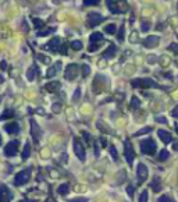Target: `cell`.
<instances>
[{
	"instance_id": "f907efd6",
	"label": "cell",
	"mask_w": 178,
	"mask_h": 202,
	"mask_svg": "<svg viewBox=\"0 0 178 202\" xmlns=\"http://www.w3.org/2000/svg\"><path fill=\"white\" fill-rule=\"evenodd\" d=\"M0 67H2L3 71H6V70H7V63H6V61H2V63H0Z\"/></svg>"
},
{
	"instance_id": "4316f807",
	"label": "cell",
	"mask_w": 178,
	"mask_h": 202,
	"mask_svg": "<svg viewBox=\"0 0 178 202\" xmlns=\"http://www.w3.org/2000/svg\"><path fill=\"white\" fill-rule=\"evenodd\" d=\"M68 190H70L68 184H61V186L57 188V192H59L60 195H66V194H68Z\"/></svg>"
},
{
	"instance_id": "836d02e7",
	"label": "cell",
	"mask_w": 178,
	"mask_h": 202,
	"mask_svg": "<svg viewBox=\"0 0 178 202\" xmlns=\"http://www.w3.org/2000/svg\"><path fill=\"white\" fill-rule=\"evenodd\" d=\"M81 68H82V75L86 78V77L91 74V67H89V64H84Z\"/></svg>"
},
{
	"instance_id": "ab89813d",
	"label": "cell",
	"mask_w": 178,
	"mask_h": 202,
	"mask_svg": "<svg viewBox=\"0 0 178 202\" xmlns=\"http://www.w3.org/2000/svg\"><path fill=\"white\" fill-rule=\"evenodd\" d=\"M124 32H125V30H124V25H121V28H120V31H118V35H117V39H118L120 42L124 39Z\"/></svg>"
},
{
	"instance_id": "74e56055",
	"label": "cell",
	"mask_w": 178,
	"mask_h": 202,
	"mask_svg": "<svg viewBox=\"0 0 178 202\" xmlns=\"http://www.w3.org/2000/svg\"><path fill=\"white\" fill-rule=\"evenodd\" d=\"M148 198H149V194L145 190V191H142L141 197H139V202H148Z\"/></svg>"
},
{
	"instance_id": "83f0119b",
	"label": "cell",
	"mask_w": 178,
	"mask_h": 202,
	"mask_svg": "<svg viewBox=\"0 0 178 202\" xmlns=\"http://www.w3.org/2000/svg\"><path fill=\"white\" fill-rule=\"evenodd\" d=\"M152 131V127H145V128H141L139 131H136L135 134H134V137H141L143 135V134H149Z\"/></svg>"
},
{
	"instance_id": "d4e9b609",
	"label": "cell",
	"mask_w": 178,
	"mask_h": 202,
	"mask_svg": "<svg viewBox=\"0 0 178 202\" xmlns=\"http://www.w3.org/2000/svg\"><path fill=\"white\" fill-rule=\"evenodd\" d=\"M150 186H152V188L155 190L156 192H159V191H160V190H162V184H160V179H157V177H155Z\"/></svg>"
},
{
	"instance_id": "5b68a950",
	"label": "cell",
	"mask_w": 178,
	"mask_h": 202,
	"mask_svg": "<svg viewBox=\"0 0 178 202\" xmlns=\"http://www.w3.org/2000/svg\"><path fill=\"white\" fill-rule=\"evenodd\" d=\"M103 20H104V17L100 13L92 11V13H89L88 17H86V25H88L89 28H93V27H96V25H99Z\"/></svg>"
},
{
	"instance_id": "ac0fdd59",
	"label": "cell",
	"mask_w": 178,
	"mask_h": 202,
	"mask_svg": "<svg viewBox=\"0 0 178 202\" xmlns=\"http://www.w3.org/2000/svg\"><path fill=\"white\" fill-rule=\"evenodd\" d=\"M159 137H160V139H162L164 144H170L173 141V135L168 131H166V130H159L157 131Z\"/></svg>"
},
{
	"instance_id": "f5cc1de1",
	"label": "cell",
	"mask_w": 178,
	"mask_h": 202,
	"mask_svg": "<svg viewBox=\"0 0 178 202\" xmlns=\"http://www.w3.org/2000/svg\"><path fill=\"white\" fill-rule=\"evenodd\" d=\"M173 116H174V117H178V107H175V109L173 110Z\"/></svg>"
},
{
	"instance_id": "681fc988",
	"label": "cell",
	"mask_w": 178,
	"mask_h": 202,
	"mask_svg": "<svg viewBox=\"0 0 178 202\" xmlns=\"http://www.w3.org/2000/svg\"><path fill=\"white\" fill-rule=\"evenodd\" d=\"M59 52H61V53L66 54V53H67V47H66V45H61V46H60V49H59Z\"/></svg>"
},
{
	"instance_id": "f35d334b",
	"label": "cell",
	"mask_w": 178,
	"mask_h": 202,
	"mask_svg": "<svg viewBox=\"0 0 178 202\" xmlns=\"http://www.w3.org/2000/svg\"><path fill=\"white\" fill-rule=\"evenodd\" d=\"M79 98H81V89H79V88H77L75 92H74V96H73V102H78Z\"/></svg>"
},
{
	"instance_id": "6f0895ef",
	"label": "cell",
	"mask_w": 178,
	"mask_h": 202,
	"mask_svg": "<svg viewBox=\"0 0 178 202\" xmlns=\"http://www.w3.org/2000/svg\"><path fill=\"white\" fill-rule=\"evenodd\" d=\"M100 141H102L103 145H106V139H104V138H100Z\"/></svg>"
},
{
	"instance_id": "94428289",
	"label": "cell",
	"mask_w": 178,
	"mask_h": 202,
	"mask_svg": "<svg viewBox=\"0 0 178 202\" xmlns=\"http://www.w3.org/2000/svg\"><path fill=\"white\" fill-rule=\"evenodd\" d=\"M177 133H178V126H177Z\"/></svg>"
},
{
	"instance_id": "8fae6325",
	"label": "cell",
	"mask_w": 178,
	"mask_h": 202,
	"mask_svg": "<svg viewBox=\"0 0 178 202\" xmlns=\"http://www.w3.org/2000/svg\"><path fill=\"white\" fill-rule=\"evenodd\" d=\"M104 82H106L104 75H100V74H98V75L95 77V80H93V85H92L93 92L99 93L100 91H103V88H104Z\"/></svg>"
},
{
	"instance_id": "ffe728a7",
	"label": "cell",
	"mask_w": 178,
	"mask_h": 202,
	"mask_svg": "<svg viewBox=\"0 0 178 202\" xmlns=\"http://www.w3.org/2000/svg\"><path fill=\"white\" fill-rule=\"evenodd\" d=\"M60 85H61V84H60L59 81H52V82L45 85V89H46L47 92H56V91H59Z\"/></svg>"
},
{
	"instance_id": "bcb514c9",
	"label": "cell",
	"mask_w": 178,
	"mask_h": 202,
	"mask_svg": "<svg viewBox=\"0 0 178 202\" xmlns=\"http://www.w3.org/2000/svg\"><path fill=\"white\" fill-rule=\"evenodd\" d=\"M156 121L157 123H167V119H166V117H162V116H157L156 117Z\"/></svg>"
},
{
	"instance_id": "d6a6232c",
	"label": "cell",
	"mask_w": 178,
	"mask_h": 202,
	"mask_svg": "<svg viewBox=\"0 0 178 202\" xmlns=\"http://www.w3.org/2000/svg\"><path fill=\"white\" fill-rule=\"evenodd\" d=\"M71 47L74 50H81L82 49V42L81 40H74V42H71Z\"/></svg>"
},
{
	"instance_id": "2e32d148",
	"label": "cell",
	"mask_w": 178,
	"mask_h": 202,
	"mask_svg": "<svg viewBox=\"0 0 178 202\" xmlns=\"http://www.w3.org/2000/svg\"><path fill=\"white\" fill-rule=\"evenodd\" d=\"M4 130H6V133L14 135V134L20 133V124H18V123H9V124L4 126Z\"/></svg>"
},
{
	"instance_id": "60d3db41",
	"label": "cell",
	"mask_w": 178,
	"mask_h": 202,
	"mask_svg": "<svg viewBox=\"0 0 178 202\" xmlns=\"http://www.w3.org/2000/svg\"><path fill=\"white\" fill-rule=\"evenodd\" d=\"M38 59H39L42 63H45V64H49V61H50V59L47 56H45V54H38Z\"/></svg>"
},
{
	"instance_id": "8992f818",
	"label": "cell",
	"mask_w": 178,
	"mask_h": 202,
	"mask_svg": "<svg viewBox=\"0 0 178 202\" xmlns=\"http://www.w3.org/2000/svg\"><path fill=\"white\" fill-rule=\"evenodd\" d=\"M124 155H125V159L128 162V165H132L134 159H135V151H134V146L131 145L128 139L124 141Z\"/></svg>"
},
{
	"instance_id": "44dd1931",
	"label": "cell",
	"mask_w": 178,
	"mask_h": 202,
	"mask_svg": "<svg viewBox=\"0 0 178 202\" xmlns=\"http://www.w3.org/2000/svg\"><path fill=\"white\" fill-rule=\"evenodd\" d=\"M36 66L33 64V66H31L29 68H28V71H26V78H28V81H33L35 80V75H36Z\"/></svg>"
},
{
	"instance_id": "ba28073f",
	"label": "cell",
	"mask_w": 178,
	"mask_h": 202,
	"mask_svg": "<svg viewBox=\"0 0 178 202\" xmlns=\"http://www.w3.org/2000/svg\"><path fill=\"white\" fill-rule=\"evenodd\" d=\"M74 152H75V155L78 156V159L81 160V162H85V159H86L85 149H84L82 144L79 142L78 138H74Z\"/></svg>"
},
{
	"instance_id": "484cf974",
	"label": "cell",
	"mask_w": 178,
	"mask_h": 202,
	"mask_svg": "<svg viewBox=\"0 0 178 202\" xmlns=\"http://www.w3.org/2000/svg\"><path fill=\"white\" fill-rule=\"evenodd\" d=\"M115 31H117L115 24H109V25H106V27H104V32L109 33V35H114Z\"/></svg>"
},
{
	"instance_id": "9a60e30c",
	"label": "cell",
	"mask_w": 178,
	"mask_h": 202,
	"mask_svg": "<svg viewBox=\"0 0 178 202\" xmlns=\"http://www.w3.org/2000/svg\"><path fill=\"white\" fill-rule=\"evenodd\" d=\"M60 46H61V42H60L59 38H53L52 40H49V42L45 45V47L49 50H53V52H56V50L60 49Z\"/></svg>"
},
{
	"instance_id": "7c38bea8",
	"label": "cell",
	"mask_w": 178,
	"mask_h": 202,
	"mask_svg": "<svg viewBox=\"0 0 178 202\" xmlns=\"http://www.w3.org/2000/svg\"><path fill=\"white\" fill-rule=\"evenodd\" d=\"M11 199H13V194L10 188L4 184H0V202H10Z\"/></svg>"
},
{
	"instance_id": "4fadbf2b",
	"label": "cell",
	"mask_w": 178,
	"mask_h": 202,
	"mask_svg": "<svg viewBox=\"0 0 178 202\" xmlns=\"http://www.w3.org/2000/svg\"><path fill=\"white\" fill-rule=\"evenodd\" d=\"M148 174H149L148 167H146L143 163H139L138 167H136V176H138L139 184H142V183H143L146 179H148Z\"/></svg>"
},
{
	"instance_id": "7dc6e473",
	"label": "cell",
	"mask_w": 178,
	"mask_h": 202,
	"mask_svg": "<svg viewBox=\"0 0 178 202\" xmlns=\"http://www.w3.org/2000/svg\"><path fill=\"white\" fill-rule=\"evenodd\" d=\"M84 138H85V141L89 144V141H91V134L86 133V131H84Z\"/></svg>"
},
{
	"instance_id": "6da1fadb",
	"label": "cell",
	"mask_w": 178,
	"mask_h": 202,
	"mask_svg": "<svg viewBox=\"0 0 178 202\" xmlns=\"http://www.w3.org/2000/svg\"><path fill=\"white\" fill-rule=\"evenodd\" d=\"M107 7L113 14H121L128 10V4L124 0H107Z\"/></svg>"
},
{
	"instance_id": "db71d44e",
	"label": "cell",
	"mask_w": 178,
	"mask_h": 202,
	"mask_svg": "<svg viewBox=\"0 0 178 202\" xmlns=\"http://www.w3.org/2000/svg\"><path fill=\"white\" fill-rule=\"evenodd\" d=\"M95 153H96V156H99V146L95 144Z\"/></svg>"
},
{
	"instance_id": "f6af8a7d",
	"label": "cell",
	"mask_w": 178,
	"mask_h": 202,
	"mask_svg": "<svg viewBox=\"0 0 178 202\" xmlns=\"http://www.w3.org/2000/svg\"><path fill=\"white\" fill-rule=\"evenodd\" d=\"M127 191H128V195L129 197H134V194H135V188L132 186H128L127 187Z\"/></svg>"
},
{
	"instance_id": "30bf717a",
	"label": "cell",
	"mask_w": 178,
	"mask_h": 202,
	"mask_svg": "<svg viewBox=\"0 0 178 202\" xmlns=\"http://www.w3.org/2000/svg\"><path fill=\"white\" fill-rule=\"evenodd\" d=\"M78 70L79 67L77 66V64H68L66 68V73H64V77H66L68 81H74L77 78V75H78Z\"/></svg>"
},
{
	"instance_id": "9f6ffc18",
	"label": "cell",
	"mask_w": 178,
	"mask_h": 202,
	"mask_svg": "<svg viewBox=\"0 0 178 202\" xmlns=\"http://www.w3.org/2000/svg\"><path fill=\"white\" fill-rule=\"evenodd\" d=\"M174 151H178V142L174 144Z\"/></svg>"
},
{
	"instance_id": "277c9868",
	"label": "cell",
	"mask_w": 178,
	"mask_h": 202,
	"mask_svg": "<svg viewBox=\"0 0 178 202\" xmlns=\"http://www.w3.org/2000/svg\"><path fill=\"white\" fill-rule=\"evenodd\" d=\"M156 148H157V145L152 138H146L145 141L141 142V152L145 155H153L156 152Z\"/></svg>"
},
{
	"instance_id": "91938a15",
	"label": "cell",
	"mask_w": 178,
	"mask_h": 202,
	"mask_svg": "<svg viewBox=\"0 0 178 202\" xmlns=\"http://www.w3.org/2000/svg\"><path fill=\"white\" fill-rule=\"evenodd\" d=\"M0 145H2V135H0Z\"/></svg>"
},
{
	"instance_id": "816d5d0a",
	"label": "cell",
	"mask_w": 178,
	"mask_h": 202,
	"mask_svg": "<svg viewBox=\"0 0 178 202\" xmlns=\"http://www.w3.org/2000/svg\"><path fill=\"white\" fill-rule=\"evenodd\" d=\"M60 109H61L60 105H53V110H54V112H60Z\"/></svg>"
},
{
	"instance_id": "7bdbcfd3",
	"label": "cell",
	"mask_w": 178,
	"mask_h": 202,
	"mask_svg": "<svg viewBox=\"0 0 178 202\" xmlns=\"http://www.w3.org/2000/svg\"><path fill=\"white\" fill-rule=\"evenodd\" d=\"M168 49L173 50L175 54H178V43H171V45L168 46Z\"/></svg>"
},
{
	"instance_id": "d6986e66",
	"label": "cell",
	"mask_w": 178,
	"mask_h": 202,
	"mask_svg": "<svg viewBox=\"0 0 178 202\" xmlns=\"http://www.w3.org/2000/svg\"><path fill=\"white\" fill-rule=\"evenodd\" d=\"M60 68H61V61H56V64L50 67L49 71H47V74H46L47 78H52V77H54L60 71Z\"/></svg>"
},
{
	"instance_id": "680465c9",
	"label": "cell",
	"mask_w": 178,
	"mask_h": 202,
	"mask_svg": "<svg viewBox=\"0 0 178 202\" xmlns=\"http://www.w3.org/2000/svg\"><path fill=\"white\" fill-rule=\"evenodd\" d=\"M2 82H3V77L0 75V84H2Z\"/></svg>"
},
{
	"instance_id": "3957f363",
	"label": "cell",
	"mask_w": 178,
	"mask_h": 202,
	"mask_svg": "<svg viewBox=\"0 0 178 202\" xmlns=\"http://www.w3.org/2000/svg\"><path fill=\"white\" fill-rule=\"evenodd\" d=\"M29 179H31V169L22 170V172L17 173L15 177H14V186H17V187L24 186V184H26V183L29 181Z\"/></svg>"
},
{
	"instance_id": "c3c4849f",
	"label": "cell",
	"mask_w": 178,
	"mask_h": 202,
	"mask_svg": "<svg viewBox=\"0 0 178 202\" xmlns=\"http://www.w3.org/2000/svg\"><path fill=\"white\" fill-rule=\"evenodd\" d=\"M70 202H88L86 198H75V199H71Z\"/></svg>"
},
{
	"instance_id": "1f68e13d",
	"label": "cell",
	"mask_w": 178,
	"mask_h": 202,
	"mask_svg": "<svg viewBox=\"0 0 178 202\" xmlns=\"http://www.w3.org/2000/svg\"><path fill=\"white\" fill-rule=\"evenodd\" d=\"M33 27L35 28H38V30H39V28H43L45 27V23H43L42 20H39V18H33Z\"/></svg>"
},
{
	"instance_id": "b9f144b4",
	"label": "cell",
	"mask_w": 178,
	"mask_h": 202,
	"mask_svg": "<svg viewBox=\"0 0 178 202\" xmlns=\"http://www.w3.org/2000/svg\"><path fill=\"white\" fill-rule=\"evenodd\" d=\"M157 202H173V199L170 198V197H167V195H162L157 199Z\"/></svg>"
},
{
	"instance_id": "ee69618b",
	"label": "cell",
	"mask_w": 178,
	"mask_h": 202,
	"mask_svg": "<svg viewBox=\"0 0 178 202\" xmlns=\"http://www.w3.org/2000/svg\"><path fill=\"white\" fill-rule=\"evenodd\" d=\"M98 49H99V45H98V43H91V46L88 47L89 52H95V50H98Z\"/></svg>"
},
{
	"instance_id": "f546056e",
	"label": "cell",
	"mask_w": 178,
	"mask_h": 202,
	"mask_svg": "<svg viewBox=\"0 0 178 202\" xmlns=\"http://www.w3.org/2000/svg\"><path fill=\"white\" fill-rule=\"evenodd\" d=\"M110 155H111V158H113V160H114V162H117V160H118V152H117V149H115L114 145L110 146Z\"/></svg>"
},
{
	"instance_id": "e0dca14e",
	"label": "cell",
	"mask_w": 178,
	"mask_h": 202,
	"mask_svg": "<svg viewBox=\"0 0 178 202\" xmlns=\"http://www.w3.org/2000/svg\"><path fill=\"white\" fill-rule=\"evenodd\" d=\"M115 53H117V46L111 43V45L102 53V57H104V59H111V57L115 56Z\"/></svg>"
},
{
	"instance_id": "52a82bcc",
	"label": "cell",
	"mask_w": 178,
	"mask_h": 202,
	"mask_svg": "<svg viewBox=\"0 0 178 202\" xmlns=\"http://www.w3.org/2000/svg\"><path fill=\"white\" fill-rule=\"evenodd\" d=\"M31 134H32L33 142H35V144H39L40 137H42V130H40L39 124H38L35 120H31Z\"/></svg>"
},
{
	"instance_id": "f1b7e54d",
	"label": "cell",
	"mask_w": 178,
	"mask_h": 202,
	"mask_svg": "<svg viewBox=\"0 0 178 202\" xmlns=\"http://www.w3.org/2000/svg\"><path fill=\"white\" fill-rule=\"evenodd\" d=\"M14 116V112L11 109H7V110H4V113L0 116V120H6V119H10V117H13Z\"/></svg>"
},
{
	"instance_id": "603a6c76",
	"label": "cell",
	"mask_w": 178,
	"mask_h": 202,
	"mask_svg": "<svg viewBox=\"0 0 178 202\" xmlns=\"http://www.w3.org/2000/svg\"><path fill=\"white\" fill-rule=\"evenodd\" d=\"M31 155V144L26 142L25 145H24V149H22V153H21V158H22L24 160H26L28 158H29Z\"/></svg>"
},
{
	"instance_id": "11a10c76",
	"label": "cell",
	"mask_w": 178,
	"mask_h": 202,
	"mask_svg": "<svg viewBox=\"0 0 178 202\" xmlns=\"http://www.w3.org/2000/svg\"><path fill=\"white\" fill-rule=\"evenodd\" d=\"M45 202H56V201H54V199H53V198H47V199H46V201H45Z\"/></svg>"
},
{
	"instance_id": "7a4b0ae2",
	"label": "cell",
	"mask_w": 178,
	"mask_h": 202,
	"mask_svg": "<svg viewBox=\"0 0 178 202\" xmlns=\"http://www.w3.org/2000/svg\"><path fill=\"white\" fill-rule=\"evenodd\" d=\"M131 85L134 86V88H143V89L159 86L157 84H156L153 80H150V78H136V80H132Z\"/></svg>"
},
{
	"instance_id": "4dcf8cb0",
	"label": "cell",
	"mask_w": 178,
	"mask_h": 202,
	"mask_svg": "<svg viewBox=\"0 0 178 202\" xmlns=\"http://www.w3.org/2000/svg\"><path fill=\"white\" fill-rule=\"evenodd\" d=\"M139 105H141V102H139V99L136 98V96H132L131 98V109H138L139 107Z\"/></svg>"
},
{
	"instance_id": "cb8c5ba5",
	"label": "cell",
	"mask_w": 178,
	"mask_h": 202,
	"mask_svg": "<svg viewBox=\"0 0 178 202\" xmlns=\"http://www.w3.org/2000/svg\"><path fill=\"white\" fill-rule=\"evenodd\" d=\"M168 158H170V152H168L167 149H163V151H160V153H159L157 159L160 160V162H166Z\"/></svg>"
},
{
	"instance_id": "7402d4cb",
	"label": "cell",
	"mask_w": 178,
	"mask_h": 202,
	"mask_svg": "<svg viewBox=\"0 0 178 202\" xmlns=\"http://www.w3.org/2000/svg\"><path fill=\"white\" fill-rule=\"evenodd\" d=\"M103 40V33L102 32H93L91 37H89V43H96Z\"/></svg>"
},
{
	"instance_id": "9c48e42d",
	"label": "cell",
	"mask_w": 178,
	"mask_h": 202,
	"mask_svg": "<svg viewBox=\"0 0 178 202\" xmlns=\"http://www.w3.org/2000/svg\"><path fill=\"white\" fill-rule=\"evenodd\" d=\"M18 146H20V142H18V141H10V142L4 146V155L9 156V158L17 155V152H18Z\"/></svg>"
},
{
	"instance_id": "8d00e7d4",
	"label": "cell",
	"mask_w": 178,
	"mask_h": 202,
	"mask_svg": "<svg viewBox=\"0 0 178 202\" xmlns=\"http://www.w3.org/2000/svg\"><path fill=\"white\" fill-rule=\"evenodd\" d=\"M149 30H150V23H149V21H143L141 25V31L142 32H148Z\"/></svg>"
},
{
	"instance_id": "e575fe53",
	"label": "cell",
	"mask_w": 178,
	"mask_h": 202,
	"mask_svg": "<svg viewBox=\"0 0 178 202\" xmlns=\"http://www.w3.org/2000/svg\"><path fill=\"white\" fill-rule=\"evenodd\" d=\"M100 3V0H84V6H98Z\"/></svg>"
},
{
	"instance_id": "5bb4252c",
	"label": "cell",
	"mask_w": 178,
	"mask_h": 202,
	"mask_svg": "<svg viewBox=\"0 0 178 202\" xmlns=\"http://www.w3.org/2000/svg\"><path fill=\"white\" fill-rule=\"evenodd\" d=\"M159 42H160V38H159L157 35H150V37H148L145 40H143V46L152 49V47L157 46Z\"/></svg>"
},
{
	"instance_id": "d590c367",
	"label": "cell",
	"mask_w": 178,
	"mask_h": 202,
	"mask_svg": "<svg viewBox=\"0 0 178 202\" xmlns=\"http://www.w3.org/2000/svg\"><path fill=\"white\" fill-rule=\"evenodd\" d=\"M54 32V28H47V30L45 31H39L38 32V37H46V35H49V33Z\"/></svg>"
}]
</instances>
